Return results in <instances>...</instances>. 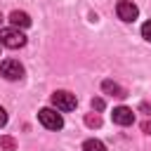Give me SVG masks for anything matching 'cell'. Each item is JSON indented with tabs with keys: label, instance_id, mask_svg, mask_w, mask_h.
<instances>
[{
	"label": "cell",
	"instance_id": "obj_1",
	"mask_svg": "<svg viewBox=\"0 0 151 151\" xmlns=\"http://www.w3.org/2000/svg\"><path fill=\"white\" fill-rule=\"evenodd\" d=\"M0 45H5L9 50H19L26 45V35L19 28H0Z\"/></svg>",
	"mask_w": 151,
	"mask_h": 151
},
{
	"label": "cell",
	"instance_id": "obj_2",
	"mask_svg": "<svg viewBox=\"0 0 151 151\" xmlns=\"http://www.w3.org/2000/svg\"><path fill=\"white\" fill-rule=\"evenodd\" d=\"M38 120H40V125L47 127V130H61V127H64V118H61V113H57L54 109H40V111H38Z\"/></svg>",
	"mask_w": 151,
	"mask_h": 151
},
{
	"label": "cell",
	"instance_id": "obj_3",
	"mask_svg": "<svg viewBox=\"0 0 151 151\" xmlns=\"http://www.w3.org/2000/svg\"><path fill=\"white\" fill-rule=\"evenodd\" d=\"M76 104H78L76 94H71V92H66V90H57V92L52 94V106L59 109V111H73Z\"/></svg>",
	"mask_w": 151,
	"mask_h": 151
},
{
	"label": "cell",
	"instance_id": "obj_4",
	"mask_svg": "<svg viewBox=\"0 0 151 151\" xmlns=\"http://www.w3.org/2000/svg\"><path fill=\"white\" fill-rule=\"evenodd\" d=\"M0 76H5L7 80H21L24 78V66L17 59H5L0 64Z\"/></svg>",
	"mask_w": 151,
	"mask_h": 151
},
{
	"label": "cell",
	"instance_id": "obj_5",
	"mask_svg": "<svg viewBox=\"0 0 151 151\" xmlns=\"http://www.w3.org/2000/svg\"><path fill=\"white\" fill-rule=\"evenodd\" d=\"M116 14H118V19H123V21H134V19L139 17V7H137L132 0H120V2L116 5Z\"/></svg>",
	"mask_w": 151,
	"mask_h": 151
},
{
	"label": "cell",
	"instance_id": "obj_6",
	"mask_svg": "<svg viewBox=\"0 0 151 151\" xmlns=\"http://www.w3.org/2000/svg\"><path fill=\"white\" fill-rule=\"evenodd\" d=\"M111 116H113V123H118V125H132L134 123V113L127 106H116Z\"/></svg>",
	"mask_w": 151,
	"mask_h": 151
},
{
	"label": "cell",
	"instance_id": "obj_7",
	"mask_svg": "<svg viewBox=\"0 0 151 151\" xmlns=\"http://www.w3.org/2000/svg\"><path fill=\"white\" fill-rule=\"evenodd\" d=\"M9 24H12V28H28L31 26V17L26 12H21V9H14L9 14Z\"/></svg>",
	"mask_w": 151,
	"mask_h": 151
},
{
	"label": "cell",
	"instance_id": "obj_8",
	"mask_svg": "<svg viewBox=\"0 0 151 151\" xmlns=\"http://www.w3.org/2000/svg\"><path fill=\"white\" fill-rule=\"evenodd\" d=\"M101 90H104L106 94H113V97H118V99L127 97L125 87H120V85H118V83H113V80H104V83H101Z\"/></svg>",
	"mask_w": 151,
	"mask_h": 151
},
{
	"label": "cell",
	"instance_id": "obj_9",
	"mask_svg": "<svg viewBox=\"0 0 151 151\" xmlns=\"http://www.w3.org/2000/svg\"><path fill=\"white\" fill-rule=\"evenodd\" d=\"M83 151H106V146L99 139H85L83 142Z\"/></svg>",
	"mask_w": 151,
	"mask_h": 151
},
{
	"label": "cell",
	"instance_id": "obj_10",
	"mask_svg": "<svg viewBox=\"0 0 151 151\" xmlns=\"http://www.w3.org/2000/svg\"><path fill=\"white\" fill-rule=\"evenodd\" d=\"M85 125H87V127H99V125H101V118H99L97 113H87V116H85Z\"/></svg>",
	"mask_w": 151,
	"mask_h": 151
},
{
	"label": "cell",
	"instance_id": "obj_11",
	"mask_svg": "<svg viewBox=\"0 0 151 151\" xmlns=\"http://www.w3.org/2000/svg\"><path fill=\"white\" fill-rule=\"evenodd\" d=\"M0 146L7 149V151H14V139H12V137H2V139H0Z\"/></svg>",
	"mask_w": 151,
	"mask_h": 151
},
{
	"label": "cell",
	"instance_id": "obj_12",
	"mask_svg": "<svg viewBox=\"0 0 151 151\" xmlns=\"http://www.w3.org/2000/svg\"><path fill=\"white\" fill-rule=\"evenodd\" d=\"M142 35H144V38L151 42V21H146V24L142 26Z\"/></svg>",
	"mask_w": 151,
	"mask_h": 151
},
{
	"label": "cell",
	"instance_id": "obj_13",
	"mask_svg": "<svg viewBox=\"0 0 151 151\" xmlns=\"http://www.w3.org/2000/svg\"><path fill=\"white\" fill-rule=\"evenodd\" d=\"M90 104H92V109H94V111H101V109H104V99H99V97H94Z\"/></svg>",
	"mask_w": 151,
	"mask_h": 151
},
{
	"label": "cell",
	"instance_id": "obj_14",
	"mask_svg": "<svg viewBox=\"0 0 151 151\" xmlns=\"http://www.w3.org/2000/svg\"><path fill=\"white\" fill-rule=\"evenodd\" d=\"M7 125V113H5V109L0 106V127H5Z\"/></svg>",
	"mask_w": 151,
	"mask_h": 151
},
{
	"label": "cell",
	"instance_id": "obj_15",
	"mask_svg": "<svg viewBox=\"0 0 151 151\" xmlns=\"http://www.w3.org/2000/svg\"><path fill=\"white\" fill-rule=\"evenodd\" d=\"M142 130H144L146 134H151V120H146V123H142Z\"/></svg>",
	"mask_w": 151,
	"mask_h": 151
},
{
	"label": "cell",
	"instance_id": "obj_16",
	"mask_svg": "<svg viewBox=\"0 0 151 151\" xmlns=\"http://www.w3.org/2000/svg\"><path fill=\"white\" fill-rule=\"evenodd\" d=\"M0 21H2V14H0Z\"/></svg>",
	"mask_w": 151,
	"mask_h": 151
}]
</instances>
